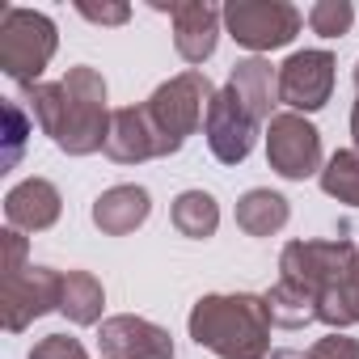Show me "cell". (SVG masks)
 I'll list each match as a JSON object with an SVG mask.
<instances>
[{
  "instance_id": "1",
  "label": "cell",
  "mask_w": 359,
  "mask_h": 359,
  "mask_svg": "<svg viewBox=\"0 0 359 359\" xmlns=\"http://www.w3.org/2000/svg\"><path fill=\"white\" fill-rule=\"evenodd\" d=\"M191 338L220 359H271V313L254 292L199 296L187 317Z\"/></svg>"
},
{
  "instance_id": "2",
  "label": "cell",
  "mask_w": 359,
  "mask_h": 359,
  "mask_svg": "<svg viewBox=\"0 0 359 359\" xmlns=\"http://www.w3.org/2000/svg\"><path fill=\"white\" fill-rule=\"evenodd\" d=\"M212 102H216V85L208 81L203 68H187V72H177L173 81L156 85L152 97L144 102V114H148L152 135H156V156L182 152L187 135H195L208 123Z\"/></svg>"
},
{
  "instance_id": "3",
  "label": "cell",
  "mask_w": 359,
  "mask_h": 359,
  "mask_svg": "<svg viewBox=\"0 0 359 359\" xmlns=\"http://www.w3.org/2000/svg\"><path fill=\"white\" fill-rule=\"evenodd\" d=\"M55 47H60V30L47 13L13 9V5L0 9V72L9 81H18L22 89L39 85L43 68L55 60Z\"/></svg>"
},
{
  "instance_id": "4",
  "label": "cell",
  "mask_w": 359,
  "mask_h": 359,
  "mask_svg": "<svg viewBox=\"0 0 359 359\" xmlns=\"http://www.w3.org/2000/svg\"><path fill=\"white\" fill-rule=\"evenodd\" d=\"M68 93V114H64V131L55 140L60 152L68 156H93L106 148V131H110V106H106V81L97 68L76 64L68 68V76L60 81Z\"/></svg>"
},
{
  "instance_id": "5",
  "label": "cell",
  "mask_w": 359,
  "mask_h": 359,
  "mask_svg": "<svg viewBox=\"0 0 359 359\" xmlns=\"http://www.w3.org/2000/svg\"><path fill=\"white\" fill-rule=\"evenodd\" d=\"M355 266H359V250L346 237H338V241H287L279 254V279L309 292L313 300L334 292V287H346Z\"/></svg>"
},
{
  "instance_id": "6",
  "label": "cell",
  "mask_w": 359,
  "mask_h": 359,
  "mask_svg": "<svg viewBox=\"0 0 359 359\" xmlns=\"http://www.w3.org/2000/svg\"><path fill=\"white\" fill-rule=\"evenodd\" d=\"M304 18L287 0H229L224 5V30L237 47L262 55V51H279L300 34Z\"/></svg>"
},
{
  "instance_id": "7",
  "label": "cell",
  "mask_w": 359,
  "mask_h": 359,
  "mask_svg": "<svg viewBox=\"0 0 359 359\" xmlns=\"http://www.w3.org/2000/svg\"><path fill=\"white\" fill-rule=\"evenodd\" d=\"M266 161L287 182H304V177L321 173V131L292 110H279L266 123Z\"/></svg>"
},
{
  "instance_id": "8",
  "label": "cell",
  "mask_w": 359,
  "mask_h": 359,
  "mask_svg": "<svg viewBox=\"0 0 359 359\" xmlns=\"http://www.w3.org/2000/svg\"><path fill=\"white\" fill-rule=\"evenodd\" d=\"M334 76H338V60L321 47L313 51H292L279 64V102L292 114H317L325 110V102L334 97Z\"/></svg>"
},
{
  "instance_id": "9",
  "label": "cell",
  "mask_w": 359,
  "mask_h": 359,
  "mask_svg": "<svg viewBox=\"0 0 359 359\" xmlns=\"http://www.w3.org/2000/svg\"><path fill=\"white\" fill-rule=\"evenodd\" d=\"M64 304V271L55 266H26L22 275L5 279L0 287V309H5V330L22 334L47 313H60Z\"/></svg>"
},
{
  "instance_id": "10",
  "label": "cell",
  "mask_w": 359,
  "mask_h": 359,
  "mask_svg": "<svg viewBox=\"0 0 359 359\" xmlns=\"http://www.w3.org/2000/svg\"><path fill=\"white\" fill-rule=\"evenodd\" d=\"M156 13H169L173 22V47L191 68L208 64L220 47V30H224V9H216L212 0H152Z\"/></svg>"
},
{
  "instance_id": "11",
  "label": "cell",
  "mask_w": 359,
  "mask_h": 359,
  "mask_svg": "<svg viewBox=\"0 0 359 359\" xmlns=\"http://www.w3.org/2000/svg\"><path fill=\"white\" fill-rule=\"evenodd\" d=\"M258 118L241 106V97L224 85L216 89V102L208 110V123H203V135H208V148L220 165H241L250 152H254V140H258Z\"/></svg>"
},
{
  "instance_id": "12",
  "label": "cell",
  "mask_w": 359,
  "mask_h": 359,
  "mask_svg": "<svg viewBox=\"0 0 359 359\" xmlns=\"http://www.w3.org/2000/svg\"><path fill=\"white\" fill-rule=\"evenodd\" d=\"M97 351L102 359H173L177 355L169 330L135 313L106 317L97 330Z\"/></svg>"
},
{
  "instance_id": "13",
  "label": "cell",
  "mask_w": 359,
  "mask_h": 359,
  "mask_svg": "<svg viewBox=\"0 0 359 359\" xmlns=\"http://www.w3.org/2000/svg\"><path fill=\"white\" fill-rule=\"evenodd\" d=\"M64 212V199L47 177H26L5 195V220L18 233H47Z\"/></svg>"
},
{
  "instance_id": "14",
  "label": "cell",
  "mask_w": 359,
  "mask_h": 359,
  "mask_svg": "<svg viewBox=\"0 0 359 359\" xmlns=\"http://www.w3.org/2000/svg\"><path fill=\"white\" fill-rule=\"evenodd\" d=\"M229 89L241 97V106L258 118V123H271L279 110V68L262 55H250V60H237L233 72H229Z\"/></svg>"
},
{
  "instance_id": "15",
  "label": "cell",
  "mask_w": 359,
  "mask_h": 359,
  "mask_svg": "<svg viewBox=\"0 0 359 359\" xmlns=\"http://www.w3.org/2000/svg\"><path fill=\"white\" fill-rule=\"evenodd\" d=\"M102 152L118 165H144V161L156 156V135H152V123H148L144 106H123V110L110 114V131H106Z\"/></svg>"
},
{
  "instance_id": "16",
  "label": "cell",
  "mask_w": 359,
  "mask_h": 359,
  "mask_svg": "<svg viewBox=\"0 0 359 359\" xmlns=\"http://www.w3.org/2000/svg\"><path fill=\"white\" fill-rule=\"evenodd\" d=\"M152 212V195L135 182H123V187H110L93 199V224L106 233V237H127L135 233Z\"/></svg>"
},
{
  "instance_id": "17",
  "label": "cell",
  "mask_w": 359,
  "mask_h": 359,
  "mask_svg": "<svg viewBox=\"0 0 359 359\" xmlns=\"http://www.w3.org/2000/svg\"><path fill=\"white\" fill-rule=\"evenodd\" d=\"M292 220V208L279 191H266V187H254L237 199V229L245 237H275L283 224Z\"/></svg>"
},
{
  "instance_id": "18",
  "label": "cell",
  "mask_w": 359,
  "mask_h": 359,
  "mask_svg": "<svg viewBox=\"0 0 359 359\" xmlns=\"http://www.w3.org/2000/svg\"><path fill=\"white\" fill-rule=\"evenodd\" d=\"M169 220H173V229L182 233V237L208 241L220 229V203L208 191H182V195L173 199V208H169Z\"/></svg>"
},
{
  "instance_id": "19",
  "label": "cell",
  "mask_w": 359,
  "mask_h": 359,
  "mask_svg": "<svg viewBox=\"0 0 359 359\" xmlns=\"http://www.w3.org/2000/svg\"><path fill=\"white\" fill-rule=\"evenodd\" d=\"M106 309V287L97 283L93 271H64V304L60 313L72 325H97Z\"/></svg>"
},
{
  "instance_id": "20",
  "label": "cell",
  "mask_w": 359,
  "mask_h": 359,
  "mask_svg": "<svg viewBox=\"0 0 359 359\" xmlns=\"http://www.w3.org/2000/svg\"><path fill=\"white\" fill-rule=\"evenodd\" d=\"M266 300V313H271V325H283V330H300V325H313L317 321V300L292 283H275L271 292H262Z\"/></svg>"
},
{
  "instance_id": "21",
  "label": "cell",
  "mask_w": 359,
  "mask_h": 359,
  "mask_svg": "<svg viewBox=\"0 0 359 359\" xmlns=\"http://www.w3.org/2000/svg\"><path fill=\"white\" fill-rule=\"evenodd\" d=\"M22 102H26L30 118L39 123V131L51 135V140H60V131H64V114H68V93H64V85H51V81L26 85V89H22Z\"/></svg>"
},
{
  "instance_id": "22",
  "label": "cell",
  "mask_w": 359,
  "mask_h": 359,
  "mask_svg": "<svg viewBox=\"0 0 359 359\" xmlns=\"http://www.w3.org/2000/svg\"><path fill=\"white\" fill-rule=\"evenodd\" d=\"M317 182H321V191H325L330 199H338V203H346V208H359V152H355V148H338V152L321 165Z\"/></svg>"
},
{
  "instance_id": "23",
  "label": "cell",
  "mask_w": 359,
  "mask_h": 359,
  "mask_svg": "<svg viewBox=\"0 0 359 359\" xmlns=\"http://www.w3.org/2000/svg\"><path fill=\"white\" fill-rule=\"evenodd\" d=\"M0 114H5V152H0V173H13L18 161H22V152H26L30 118H26V110H22V97H5Z\"/></svg>"
},
{
  "instance_id": "24",
  "label": "cell",
  "mask_w": 359,
  "mask_h": 359,
  "mask_svg": "<svg viewBox=\"0 0 359 359\" xmlns=\"http://www.w3.org/2000/svg\"><path fill=\"white\" fill-rule=\"evenodd\" d=\"M355 26V5L351 0H317L309 9V30L321 39H342Z\"/></svg>"
},
{
  "instance_id": "25",
  "label": "cell",
  "mask_w": 359,
  "mask_h": 359,
  "mask_svg": "<svg viewBox=\"0 0 359 359\" xmlns=\"http://www.w3.org/2000/svg\"><path fill=\"white\" fill-rule=\"evenodd\" d=\"M26 359H89V351L81 346V338H68V334H47L30 346Z\"/></svg>"
},
{
  "instance_id": "26",
  "label": "cell",
  "mask_w": 359,
  "mask_h": 359,
  "mask_svg": "<svg viewBox=\"0 0 359 359\" xmlns=\"http://www.w3.org/2000/svg\"><path fill=\"white\" fill-rule=\"evenodd\" d=\"M309 359H359V338H346L342 330H334L309 346Z\"/></svg>"
},
{
  "instance_id": "27",
  "label": "cell",
  "mask_w": 359,
  "mask_h": 359,
  "mask_svg": "<svg viewBox=\"0 0 359 359\" xmlns=\"http://www.w3.org/2000/svg\"><path fill=\"white\" fill-rule=\"evenodd\" d=\"M76 13L85 18V22H93V26H123L127 18H131V5H93V0H76Z\"/></svg>"
},
{
  "instance_id": "28",
  "label": "cell",
  "mask_w": 359,
  "mask_h": 359,
  "mask_svg": "<svg viewBox=\"0 0 359 359\" xmlns=\"http://www.w3.org/2000/svg\"><path fill=\"white\" fill-rule=\"evenodd\" d=\"M0 241H5V279H13V275L26 271V237L18 229H5Z\"/></svg>"
},
{
  "instance_id": "29",
  "label": "cell",
  "mask_w": 359,
  "mask_h": 359,
  "mask_svg": "<svg viewBox=\"0 0 359 359\" xmlns=\"http://www.w3.org/2000/svg\"><path fill=\"white\" fill-rule=\"evenodd\" d=\"M351 313H355V325H359V266L351 275Z\"/></svg>"
},
{
  "instance_id": "30",
  "label": "cell",
  "mask_w": 359,
  "mask_h": 359,
  "mask_svg": "<svg viewBox=\"0 0 359 359\" xmlns=\"http://www.w3.org/2000/svg\"><path fill=\"white\" fill-rule=\"evenodd\" d=\"M351 140H355V152H359V97L351 106Z\"/></svg>"
},
{
  "instance_id": "31",
  "label": "cell",
  "mask_w": 359,
  "mask_h": 359,
  "mask_svg": "<svg viewBox=\"0 0 359 359\" xmlns=\"http://www.w3.org/2000/svg\"><path fill=\"white\" fill-rule=\"evenodd\" d=\"M271 359H309V351H292L287 346V351H271Z\"/></svg>"
},
{
  "instance_id": "32",
  "label": "cell",
  "mask_w": 359,
  "mask_h": 359,
  "mask_svg": "<svg viewBox=\"0 0 359 359\" xmlns=\"http://www.w3.org/2000/svg\"><path fill=\"white\" fill-rule=\"evenodd\" d=\"M355 85H359V60H355Z\"/></svg>"
}]
</instances>
